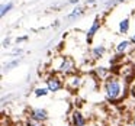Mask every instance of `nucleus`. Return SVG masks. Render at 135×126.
I'll return each mask as SVG.
<instances>
[{
  "instance_id": "nucleus-1",
  "label": "nucleus",
  "mask_w": 135,
  "mask_h": 126,
  "mask_svg": "<svg viewBox=\"0 0 135 126\" xmlns=\"http://www.w3.org/2000/svg\"><path fill=\"white\" fill-rule=\"evenodd\" d=\"M129 91V85L122 78L115 74H110L106 80H103V94L109 103H118L125 97V93Z\"/></svg>"
},
{
  "instance_id": "nucleus-2",
  "label": "nucleus",
  "mask_w": 135,
  "mask_h": 126,
  "mask_svg": "<svg viewBox=\"0 0 135 126\" xmlns=\"http://www.w3.org/2000/svg\"><path fill=\"white\" fill-rule=\"evenodd\" d=\"M55 70L58 71L61 75H71V74L76 73V65H74V61L68 57H61L60 58V64L55 67Z\"/></svg>"
},
{
  "instance_id": "nucleus-3",
  "label": "nucleus",
  "mask_w": 135,
  "mask_h": 126,
  "mask_svg": "<svg viewBox=\"0 0 135 126\" xmlns=\"http://www.w3.org/2000/svg\"><path fill=\"white\" fill-rule=\"evenodd\" d=\"M45 87L51 91V93H57V91L62 90L65 87V83L62 81V78L57 74H50V75L45 78Z\"/></svg>"
},
{
  "instance_id": "nucleus-4",
  "label": "nucleus",
  "mask_w": 135,
  "mask_h": 126,
  "mask_svg": "<svg viewBox=\"0 0 135 126\" xmlns=\"http://www.w3.org/2000/svg\"><path fill=\"white\" fill-rule=\"evenodd\" d=\"M28 117L35 122H41V123H45L48 120V112L42 107H33L29 110L28 113Z\"/></svg>"
},
{
  "instance_id": "nucleus-5",
  "label": "nucleus",
  "mask_w": 135,
  "mask_h": 126,
  "mask_svg": "<svg viewBox=\"0 0 135 126\" xmlns=\"http://www.w3.org/2000/svg\"><path fill=\"white\" fill-rule=\"evenodd\" d=\"M64 83H65V87H67L68 90L76 91V90H79L80 85L83 84V78H81V75L74 73V74H71V75H68Z\"/></svg>"
},
{
  "instance_id": "nucleus-6",
  "label": "nucleus",
  "mask_w": 135,
  "mask_h": 126,
  "mask_svg": "<svg viewBox=\"0 0 135 126\" xmlns=\"http://www.w3.org/2000/svg\"><path fill=\"white\" fill-rule=\"evenodd\" d=\"M70 122L71 126H87V120H86L84 114L79 110V109H74L70 114Z\"/></svg>"
},
{
  "instance_id": "nucleus-7",
  "label": "nucleus",
  "mask_w": 135,
  "mask_h": 126,
  "mask_svg": "<svg viewBox=\"0 0 135 126\" xmlns=\"http://www.w3.org/2000/svg\"><path fill=\"white\" fill-rule=\"evenodd\" d=\"M100 25H102V22H100L99 16H96L93 21V23H91V26L89 28L87 31V35H86V41H87V44H90L91 41H93V36L96 35V32L100 29Z\"/></svg>"
},
{
  "instance_id": "nucleus-8",
  "label": "nucleus",
  "mask_w": 135,
  "mask_h": 126,
  "mask_svg": "<svg viewBox=\"0 0 135 126\" xmlns=\"http://www.w3.org/2000/svg\"><path fill=\"white\" fill-rule=\"evenodd\" d=\"M106 52V47L105 45H96V47L91 49V58L93 59H99L102 58L103 55H105Z\"/></svg>"
},
{
  "instance_id": "nucleus-9",
  "label": "nucleus",
  "mask_w": 135,
  "mask_h": 126,
  "mask_svg": "<svg viewBox=\"0 0 135 126\" xmlns=\"http://www.w3.org/2000/svg\"><path fill=\"white\" fill-rule=\"evenodd\" d=\"M131 44H132V42L128 41V39H123V41L118 42V45H116V52H118V54H125L128 49H131V47H132Z\"/></svg>"
},
{
  "instance_id": "nucleus-10",
  "label": "nucleus",
  "mask_w": 135,
  "mask_h": 126,
  "mask_svg": "<svg viewBox=\"0 0 135 126\" xmlns=\"http://www.w3.org/2000/svg\"><path fill=\"white\" fill-rule=\"evenodd\" d=\"M94 74H96V77L99 80H106L110 75V70H108L105 67H96L94 68Z\"/></svg>"
},
{
  "instance_id": "nucleus-11",
  "label": "nucleus",
  "mask_w": 135,
  "mask_h": 126,
  "mask_svg": "<svg viewBox=\"0 0 135 126\" xmlns=\"http://www.w3.org/2000/svg\"><path fill=\"white\" fill-rule=\"evenodd\" d=\"M84 13V9H83L81 6H76L73 9V12L71 13H68V16H67V19L68 21H74V19H77V18H80V16Z\"/></svg>"
},
{
  "instance_id": "nucleus-12",
  "label": "nucleus",
  "mask_w": 135,
  "mask_h": 126,
  "mask_svg": "<svg viewBox=\"0 0 135 126\" xmlns=\"http://www.w3.org/2000/svg\"><path fill=\"white\" fill-rule=\"evenodd\" d=\"M129 25H131V22H129L128 18L122 19V21L119 22V33H128L129 32Z\"/></svg>"
},
{
  "instance_id": "nucleus-13",
  "label": "nucleus",
  "mask_w": 135,
  "mask_h": 126,
  "mask_svg": "<svg viewBox=\"0 0 135 126\" xmlns=\"http://www.w3.org/2000/svg\"><path fill=\"white\" fill-rule=\"evenodd\" d=\"M48 93H50V90H48L47 87H36L35 90H33L35 97H44V96H47Z\"/></svg>"
},
{
  "instance_id": "nucleus-14",
  "label": "nucleus",
  "mask_w": 135,
  "mask_h": 126,
  "mask_svg": "<svg viewBox=\"0 0 135 126\" xmlns=\"http://www.w3.org/2000/svg\"><path fill=\"white\" fill-rule=\"evenodd\" d=\"M19 62H21V59H13V61L4 64V65H3V73H4V71H10V70H13L15 67H18Z\"/></svg>"
},
{
  "instance_id": "nucleus-15",
  "label": "nucleus",
  "mask_w": 135,
  "mask_h": 126,
  "mask_svg": "<svg viewBox=\"0 0 135 126\" xmlns=\"http://www.w3.org/2000/svg\"><path fill=\"white\" fill-rule=\"evenodd\" d=\"M12 9H13V3H12V2H9L7 4H3V6H2V12H0V15H2V16H6V13L10 12Z\"/></svg>"
},
{
  "instance_id": "nucleus-16",
  "label": "nucleus",
  "mask_w": 135,
  "mask_h": 126,
  "mask_svg": "<svg viewBox=\"0 0 135 126\" xmlns=\"http://www.w3.org/2000/svg\"><path fill=\"white\" fill-rule=\"evenodd\" d=\"M25 125H26V126H45L44 123H41V122H35V120L29 119V117H28V120L25 122Z\"/></svg>"
},
{
  "instance_id": "nucleus-17",
  "label": "nucleus",
  "mask_w": 135,
  "mask_h": 126,
  "mask_svg": "<svg viewBox=\"0 0 135 126\" xmlns=\"http://www.w3.org/2000/svg\"><path fill=\"white\" fill-rule=\"evenodd\" d=\"M120 2H123V0H109V2H106V6L113 7V6H116V4H119Z\"/></svg>"
},
{
  "instance_id": "nucleus-18",
  "label": "nucleus",
  "mask_w": 135,
  "mask_h": 126,
  "mask_svg": "<svg viewBox=\"0 0 135 126\" xmlns=\"http://www.w3.org/2000/svg\"><path fill=\"white\" fill-rule=\"evenodd\" d=\"M26 39H28V36H21V38H18V39H16V42H18V44H21V42L26 41Z\"/></svg>"
},
{
  "instance_id": "nucleus-19",
  "label": "nucleus",
  "mask_w": 135,
  "mask_h": 126,
  "mask_svg": "<svg viewBox=\"0 0 135 126\" xmlns=\"http://www.w3.org/2000/svg\"><path fill=\"white\" fill-rule=\"evenodd\" d=\"M9 44H10V39H9V38H7V39H4V41H3V48L9 47Z\"/></svg>"
},
{
  "instance_id": "nucleus-20",
  "label": "nucleus",
  "mask_w": 135,
  "mask_h": 126,
  "mask_svg": "<svg viewBox=\"0 0 135 126\" xmlns=\"http://www.w3.org/2000/svg\"><path fill=\"white\" fill-rule=\"evenodd\" d=\"M67 3H70V4H79V0H70V2H67Z\"/></svg>"
},
{
  "instance_id": "nucleus-21",
  "label": "nucleus",
  "mask_w": 135,
  "mask_h": 126,
  "mask_svg": "<svg viewBox=\"0 0 135 126\" xmlns=\"http://www.w3.org/2000/svg\"><path fill=\"white\" fill-rule=\"evenodd\" d=\"M131 42H132V44L135 45V32L132 33V36H131Z\"/></svg>"
},
{
  "instance_id": "nucleus-22",
  "label": "nucleus",
  "mask_w": 135,
  "mask_h": 126,
  "mask_svg": "<svg viewBox=\"0 0 135 126\" xmlns=\"http://www.w3.org/2000/svg\"><path fill=\"white\" fill-rule=\"evenodd\" d=\"M128 126H135V125H134V123H131V125H128Z\"/></svg>"
},
{
  "instance_id": "nucleus-23",
  "label": "nucleus",
  "mask_w": 135,
  "mask_h": 126,
  "mask_svg": "<svg viewBox=\"0 0 135 126\" xmlns=\"http://www.w3.org/2000/svg\"><path fill=\"white\" fill-rule=\"evenodd\" d=\"M132 123H134V125H135V119H134V122H132Z\"/></svg>"
},
{
  "instance_id": "nucleus-24",
  "label": "nucleus",
  "mask_w": 135,
  "mask_h": 126,
  "mask_svg": "<svg viewBox=\"0 0 135 126\" xmlns=\"http://www.w3.org/2000/svg\"><path fill=\"white\" fill-rule=\"evenodd\" d=\"M21 126H26V125H25V123H23V125H21Z\"/></svg>"
}]
</instances>
